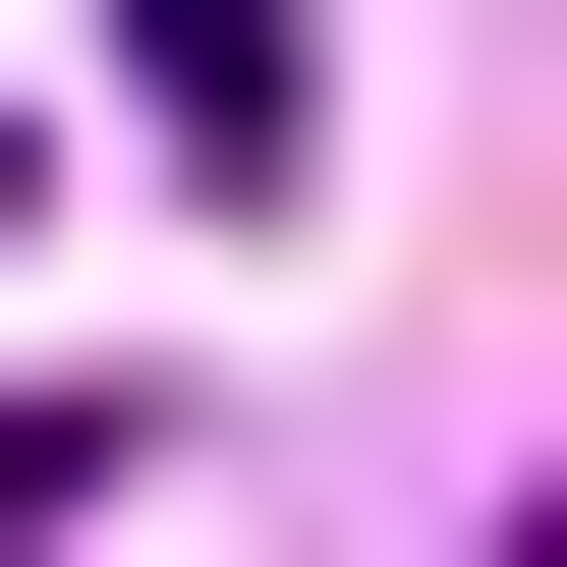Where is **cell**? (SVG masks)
I'll use <instances>...</instances> for the list:
<instances>
[{
	"label": "cell",
	"instance_id": "obj_1",
	"mask_svg": "<svg viewBox=\"0 0 567 567\" xmlns=\"http://www.w3.org/2000/svg\"><path fill=\"white\" fill-rule=\"evenodd\" d=\"M227 114H284V0H171V171H227Z\"/></svg>",
	"mask_w": 567,
	"mask_h": 567
}]
</instances>
